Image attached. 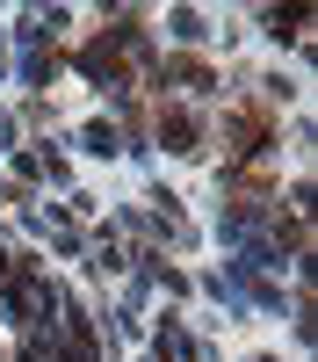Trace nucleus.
I'll list each match as a JSON object with an SVG mask.
<instances>
[{"label": "nucleus", "instance_id": "obj_1", "mask_svg": "<svg viewBox=\"0 0 318 362\" xmlns=\"http://www.w3.org/2000/svg\"><path fill=\"white\" fill-rule=\"evenodd\" d=\"M159 138L173 145V153H195V124L188 116H159Z\"/></svg>", "mask_w": 318, "mask_h": 362}, {"label": "nucleus", "instance_id": "obj_2", "mask_svg": "<svg viewBox=\"0 0 318 362\" xmlns=\"http://www.w3.org/2000/svg\"><path fill=\"white\" fill-rule=\"evenodd\" d=\"M275 29H289V37H297V44H304V37H311V15H304V8H289V15L275 8Z\"/></svg>", "mask_w": 318, "mask_h": 362}]
</instances>
